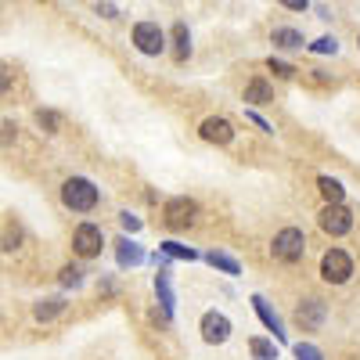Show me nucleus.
<instances>
[{
	"mask_svg": "<svg viewBox=\"0 0 360 360\" xmlns=\"http://www.w3.org/2000/svg\"><path fill=\"white\" fill-rule=\"evenodd\" d=\"M101 202V191L94 188V180L86 176H69L62 184V205L72 209V213H94Z\"/></svg>",
	"mask_w": 360,
	"mask_h": 360,
	"instance_id": "1",
	"label": "nucleus"
},
{
	"mask_svg": "<svg viewBox=\"0 0 360 360\" xmlns=\"http://www.w3.org/2000/svg\"><path fill=\"white\" fill-rule=\"evenodd\" d=\"M270 252H274V259L281 263H299L307 252V234L299 231V227H285L274 234V245H270Z\"/></svg>",
	"mask_w": 360,
	"mask_h": 360,
	"instance_id": "2",
	"label": "nucleus"
},
{
	"mask_svg": "<svg viewBox=\"0 0 360 360\" xmlns=\"http://www.w3.org/2000/svg\"><path fill=\"white\" fill-rule=\"evenodd\" d=\"M321 278H324L328 285H346V281L353 278V259H349V252H346V249H328V252L321 256Z\"/></svg>",
	"mask_w": 360,
	"mask_h": 360,
	"instance_id": "3",
	"label": "nucleus"
},
{
	"mask_svg": "<svg viewBox=\"0 0 360 360\" xmlns=\"http://www.w3.org/2000/svg\"><path fill=\"white\" fill-rule=\"evenodd\" d=\"M134 47L144 54V58H159L166 51V33L159 29V22H137L134 33H130Z\"/></svg>",
	"mask_w": 360,
	"mask_h": 360,
	"instance_id": "4",
	"label": "nucleus"
},
{
	"mask_svg": "<svg viewBox=\"0 0 360 360\" xmlns=\"http://www.w3.org/2000/svg\"><path fill=\"white\" fill-rule=\"evenodd\" d=\"M101 245H105V231H101L98 224H79V227L72 231V252H76L79 259L101 256Z\"/></svg>",
	"mask_w": 360,
	"mask_h": 360,
	"instance_id": "5",
	"label": "nucleus"
},
{
	"mask_svg": "<svg viewBox=\"0 0 360 360\" xmlns=\"http://www.w3.org/2000/svg\"><path fill=\"white\" fill-rule=\"evenodd\" d=\"M162 220H166V227H173V231L191 227V224L198 220V202H195V198H169L166 209H162Z\"/></svg>",
	"mask_w": 360,
	"mask_h": 360,
	"instance_id": "6",
	"label": "nucleus"
},
{
	"mask_svg": "<svg viewBox=\"0 0 360 360\" xmlns=\"http://www.w3.org/2000/svg\"><path fill=\"white\" fill-rule=\"evenodd\" d=\"M317 224H321L324 234L342 238V234L353 231V213H349L346 205H324V209H321V217H317Z\"/></svg>",
	"mask_w": 360,
	"mask_h": 360,
	"instance_id": "7",
	"label": "nucleus"
},
{
	"mask_svg": "<svg viewBox=\"0 0 360 360\" xmlns=\"http://www.w3.org/2000/svg\"><path fill=\"white\" fill-rule=\"evenodd\" d=\"M198 328H202V339H205L209 346H224V342L231 339V317L220 314V310H205Z\"/></svg>",
	"mask_w": 360,
	"mask_h": 360,
	"instance_id": "8",
	"label": "nucleus"
},
{
	"mask_svg": "<svg viewBox=\"0 0 360 360\" xmlns=\"http://www.w3.org/2000/svg\"><path fill=\"white\" fill-rule=\"evenodd\" d=\"M198 134H202V141H209V144H231V141H234V127H231V119H224V115L202 119Z\"/></svg>",
	"mask_w": 360,
	"mask_h": 360,
	"instance_id": "9",
	"label": "nucleus"
},
{
	"mask_svg": "<svg viewBox=\"0 0 360 360\" xmlns=\"http://www.w3.org/2000/svg\"><path fill=\"white\" fill-rule=\"evenodd\" d=\"M155 295H159V307H162V317L173 321L176 317V295H173V285H169V270L159 266L155 274Z\"/></svg>",
	"mask_w": 360,
	"mask_h": 360,
	"instance_id": "10",
	"label": "nucleus"
},
{
	"mask_svg": "<svg viewBox=\"0 0 360 360\" xmlns=\"http://www.w3.org/2000/svg\"><path fill=\"white\" fill-rule=\"evenodd\" d=\"M249 303H252V310L259 314V321H263V324L270 328V332H274V339H278V342H285V339H288V332H285V324H281L278 310H270V303H266L263 295H252Z\"/></svg>",
	"mask_w": 360,
	"mask_h": 360,
	"instance_id": "11",
	"label": "nucleus"
},
{
	"mask_svg": "<svg viewBox=\"0 0 360 360\" xmlns=\"http://www.w3.org/2000/svg\"><path fill=\"white\" fill-rule=\"evenodd\" d=\"M324 314L328 310H324L321 299H307V303L295 310V321H299V328H307V332H317V328L324 324Z\"/></svg>",
	"mask_w": 360,
	"mask_h": 360,
	"instance_id": "12",
	"label": "nucleus"
},
{
	"mask_svg": "<svg viewBox=\"0 0 360 360\" xmlns=\"http://www.w3.org/2000/svg\"><path fill=\"white\" fill-rule=\"evenodd\" d=\"M242 101H245L249 108L270 105V101H274V86H270L263 76H256V79H249V83H245V94H242Z\"/></svg>",
	"mask_w": 360,
	"mask_h": 360,
	"instance_id": "13",
	"label": "nucleus"
},
{
	"mask_svg": "<svg viewBox=\"0 0 360 360\" xmlns=\"http://www.w3.org/2000/svg\"><path fill=\"white\" fill-rule=\"evenodd\" d=\"M115 259H119V266H141L148 256H144V249L134 242V238H119L115 242Z\"/></svg>",
	"mask_w": 360,
	"mask_h": 360,
	"instance_id": "14",
	"label": "nucleus"
},
{
	"mask_svg": "<svg viewBox=\"0 0 360 360\" xmlns=\"http://www.w3.org/2000/svg\"><path fill=\"white\" fill-rule=\"evenodd\" d=\"M270 44L281 47V51H303V47H307L303 33H299V29H292V25H278L274 33H270Z\"/></svg>",
	"mask_w": 360,
	"mask_h": 360,
	"instance_id": "15",
	"label": "nucleus"
},
{
	"mask_svg": "<svg viewBox=\"0 0 360 360\" xmlns=\"http://www.w3.org/2000/svg\"><path fill=\"white\" fill-rule=\"evenodd\" d=\"M169 40H173V58H176V62H188V58H191V33H188V25H184V22H176V25H173Z\"/></svg>",
	"mask_w": 360,
	"mask_h": 360,
	"instance_id": "16",
	"label": "nucleus"
},
{
	"mask_svg": "<svg viewBox=\"0 0 360 360\" xmlns=\"http://www.w3.org/2000/svg\"><path fill=\"white\" fill-rule=\"evenodd\" d=\"M62 310H65V299L62 295H47V299H40V303L33 307V317L37 321H54Z\"/></svg>",
	"mask_w": 360,
	"mask_h": 360,
	"instance_id": "17",
	"label": "nucleus"
},
{
	"mask_svg": "<svg viewBox=\"0 0 360 360\" xmlns=\"http://www.w3.org/2000/svg\"><path fill=\"white\" fill-rule=\"evenodd\" d=\"M317 188H321V195H324V202H328V205H342L346 188L339 184L335 176H317Z\"/></svg>",
	"mask_w": 360,
	"mask_h": 360,
	"instance_id": "18",
	"label": "nucleus"
},
{
	"mask_svg": "<svg viewBox=\"0 0 360 360\" xmlns=\"http://www.w3.org/2000/svg\"><path fill=\"white\" fill-rule=\"evenodd\" d=\"M205 259H209V266H217V270H224L227 278H238V274H242V263H238L234 256H227V252H217V249H213V252H209Z\"/></svg>",
	"mask_w": 360,
	"mask_h": 360,
	"instance_id": "19",
	"label": "nucleus"
},
{
	"mask_svg": "<svg viewBox=\"0 0 360 360\" xmlns=\"http://www.w3.org/2000/svg\"><path fill=\"white\" fill-rule=\"evenodd\" d=\"M249 353H252V360H278V346H274V339H263V335L249 339Z\"/></svg>",
	"mask_w": 360,
	"mask_h": 360,
	"instance_id": "20",
	"label": "nucleus"
},
{
	"mask_svg": "<svg viewBox=\"0 0 360 360\" xmlns=\"http://www.w3.org/2000/svg\"><path fill=\"white\" fill-rule=\"evenodd\" d=\"M159 252H162L166 259H188V263H195V259H198V252H195V249L180 245V242H162V245H159Z\"/></svg>",
	"mask_w": 360,
	"mask_h": 360,
	"instance_id": "21",
	"label": "nucleus"
},
{
	"mask_svg": "<svg viewBox=\"0 0 360 360\" xmlns=\"http://www.w3.org/2000/svg\"><path fill=\"white\" fill-rule=\"evenodd\" d=\"M310 54H339V40L335 37H317L314 44H307Z\"/></svg>",
	"mask_w": 360,
	"mask_h": 360,
	"instance_id": "22",
	"label": "nucleus"
},
{
	"mask_svg": "<svg viewBox=\"0 0 360 360\" xmlns=\"http://www.w3.org/2000/svg\"><path fill=\"white\" fill-rule=\"evenodd\" d=\"M37 123H40L47 134H58V127H62V115H58V112H47V108H40V112H37Z\"/></svg>",
	"mask_w": 360,
	"mask_h": 360,
	"instance_id": "23",
	"label": "nucleus"
},
{
	"mask_svg": "<svg viewBox=\"0 0 360 360\" xmlns=\"http://www.w3.org/2000/svg\"><path fill=\"white\" fill-rule=\"evenodd\" d=\"M266 69H270V72H274L278 79H292V76L299 72L295 65H288V62H281V58H270V62H266Z\"/></svg>",
	"mask_w": 360,
	"mask_h": 360,
	"instance_id": "24",
	"label": "nucleus"
},
{
	"mask_svg": "<svg viewBox=\"0 0 360 360\" xmlns=\"http://www.w3.org/2000/svg\"><path fill=\"white\" fill-rule=\"evenodd\" d=\"M62 285H65V288H79V285H83V270L72 266V263L62 266Z\"/></svg>",
	"mask_w": 360,
	"mask_h": 360,
	"instance_id": "25",
	"label": "nucleus"
},
{
	"mask_svg": "<svg viewBox=\"0 0 360 360\" xmlns=\"http://www.w3.org/2000/svg\"><path fill=\"white\" fill-rule=\"evenodd\" d=\"M295 360H324V356H321V349L314 342H299L295 346Z\"/></svg>",
	"mask_w": 360,
	"mask_h": 360,
	"instance_id": "26",
	"label": "nucleus"
},
{
	"mask_svg": "<svg viewBox=\"0 0 360 360\" xmlns=\"http://www.w3.org/2000/svg\"><path fill=\"white\" fill-rule=\"evenodd\" d=\"M119 224H123V231H130V234H137L144 224H141V217H134L130 209H123V213H119Z\"/></svg>",
	"mask_w": 360,
	"mask_h": 360,
	"instance_id": "27",
	"label": "nucleus"
},
{
	"mask_svg": "<svg viewBox=\"0 0 360 360\" xmlns=\"http://www.w3.org/2000/svg\"><path fill=\"white\" fill-rule=\"evenodd\" d=\"M245 119H249L252 127H259L263 134H274V127H270V123H266V119H263V115H259L256 108H245Z\"/></svg>",
	"mask_w": 360,
	"mask_h": 360,
	"instance_id": "28",
	"label": "nucleus"
},
{
	"mask_svg": "<svg viewBox=\"0 0 360 360\" xmlns=\"http://www.w3.org/2000/svg\"><path fill=\"white\" fill-rule=\"evenodd\" d=\"M98 15H101V18H119V8L108 4V0H101V4H98Z\"/></svg>",
	"mask_w": 360,
	"mask_h": 360,
	"instance_id": "29",
	"label": "nucleus"
},
{
	"mask_svg": "<svg viewBox=\"0 0 360 360\" xmlns=\"http://www.w3.org/2000/svg\"><path fill=\"white\" fill-rule=\"evenodd\" d=\"M278 4H285L288 11H307V8H310V0H278Z\"/></svg>",
	"mask_w": 360,
	"mask_h": 360,
	"instance_id": "30",
	"label": "nucleus"
},
{
	"mask_svg": "<svg viewBox=\"0 0 360 360\" xmlns=\"http://www.w3.org/2000/svg\"><path fill=\"white\" fill-rule=\"evenodd\" d=\"M18 242H22V234H18V227H15V231H8V238H4V249L11 252V249H18Z\"/></svg>",
	"mask_w": 360,
	"mask_h": 360,
	"instance_id": "31",
	"label": "nucleus"
},
{
	"mask_svg": "<svg viewBox=\"0 0 360 360\" xmlns=\"http://www.w3.org/2000/svg\"><path fill=\"white\" fill-rule=\"evenodd\" d=\"M0 130H4V134H0V144H11V141H15V130H18V127H15V123H4Z\"/></svg>",
	"mask_w": 360,
	"mask_h": 360,
	"instance_id": "32",
	"label": "nucleus"
},
{
	"mask_svg": "<svg viewBox=\"0 0 360 360\" xmlns=\"http://www.w3.org/2000/svg\"><path fill=\"white\" fill-rule=\"evenodd\" d=\"M11 86V72L4 69V65H0V94H4V90Z\"/></svg>",
	"mask_w": 360,
	"mask_h": 360,
	"instance_id": "33",
	"label": "nucleus"
},
{
	"mask_svg": "<svg viewBox=\"0 0 360 360\" xmlns=\"http://www.w3.org/2000/svg\"><path fill=\"white\" fill-rule=\"evenodd\" d=\"M356 44H360V37H356Z\"/></svg>",
	"mask_w": 360,
	"mask_h": 360,
	"instance_id": "34",
	"label": "nucleus"
}]
</instances>
